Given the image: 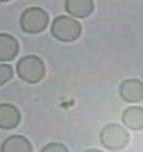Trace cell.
Segmentation results:
<instances>
[{
  "label": "cell",
  "mask_w": 143,
  "mask_h": 152,
  "mask_svg": "<svg viewBox=\"0 0 143 152\" xmlns=\"http://www.w3.org/2000/svg\"><path fill=\"white\" fill-rule=\"evenodd\" d=\"M16 70L19 78L27 83H38L44 78L46 68L44 62L36 56H27L17 62Z\"/></svg>",
  "instance_id": "cell-1"
},
{
  "label": "cell",
  "mask_w": 143,
  "mask_h": 152,
  "mask_svg": "<svg viewBox=\"0 0 143 152\" xmlns=\"http://www.w3.org/2000/svg\"><path fill=\"white\" fill-rule=\"evenodd\" d=\"M81 25L69 16H58L51 25V34L58 41L71 43L81 35Z\"/></svg>",
  "instance_id": "cell-2"
},
{
  "label": "cell",
  "mask_w": 143,
  "mask_h": 152,
  "mask_svg": "<svg viewBox=\"0 0 143 152\" xmlns=\"http://www.w3.org/2000/svg\"><path fill=\"white\" fill-rule=\"evenodd\" d=\"M100 140L106 149L116 151L124 149L129 142V133L119 124H110L102 128Z\"/></svg>",
  "instance_id": "cell-3"
},
{
  "label": "cell",
  "mask_w": 143,
  "mask_h": 152,
  "mask_svg": "<svg viewBox=\"0 0 143 152\" xmlns=\"http://www.w3.org/2000/svg\"><path fill=\"white\" fill-rule=\"evenodd\" d=\"M49 16L43 9L32 7L24 11L21 16V28L29 34H38L47 28Z\"/></svg>",
  "instance_id": "cell-4"
},
{
  "label": "cell",
  "mask_w": 143,
  "mask_h": 152,
  "mask_svg": "<svg viewBox=\"0 0 143 152\" xmlns=\"http://www.w3.org/2000/svg\"><path fill=\"white\" fill-rule=\"evenodd\" d=\"M121 98L129 103L143 100V82L139 79H127L123 81L119 88Z\"/></svg>",
  "instance_id": "cell-5"
},
{
  "label": "cell",
  "mask_w": 143,
  "mask_h": 152,
  "mask_svg": "<svg viewBox=\"0 0 143 152\" xmlns=\"http://www.w3.org/2000/svg\"><path fill=\"white\" fill-rule=\"evenodd\" d=\"M21 112L13 104H0V128L4 130L14 129L21 121Z\"/></svg>",
  "instance_id": "cell-6"
},
{
  "label": "cell",
  "mask_w": 143,
  "mask_h": 152,
  "mask_svg": "<svg viewBox=\"0 0 143 152\" xmlns=\"http://www.w3.org/2000/svg\"><path fill=\"white\" fill-rule=\"evenodd\" d=\"M18 54V42L14 36L0 33V61H12Z\"/></svg>",
  "instance_id": "cell-7"
},
{
  "label": "cell",
  "mask_w": 143,
  "mask_h": 152,
  "mask_svg": "<svg viewBox=\"0 0 143 152\" xmlns=\"http://www.w3.org/2000/svg\"><path fill=\"white\" fill-rule=\"evenodd\" d=\"M65 10L69 15L77 18H86L93 12L94 3L91 0H67Z\"/></svg>",
  "instance_id": "cell-8"
},
{
  "label": "cell",
  "mask_w": 143,
  "mask_h": 152,
  "mask_svg": "<svg viewBox=\"0 0 143 152\" xmlns=\"http://www.w3.org/2000/svg\"><path fill=\"white\" fill-rule=\"evenodd\" d=\"M122 121L125 127L133 131L143 130V109L140 107H130L122 114Z\"/></svg>",
  "instance_id": "cell-9"
},
{
  "label": "cell",
  "mask_w": 143,
  "mask_h": 152,
  "mask_svg": "<svg viewBox=\"0 0 143 152\" xmlns=\"http://www.w3.org/2000/svg\"><path fill=\"white\" fill-rule=\"evenodd\" d=\"M1 152H32V146L23 135H12L1 145Z\"/></svg>",
  "instance_id": "cell-10"
},
{
  "label": "cell",
  "mask_w": 143,
  "mask_h": 152,
  "mask_svg": "<svg viewBox=\"0 0 143 152\" xmlns=\"http://www.w3.org/2000/svg\"><path fill=\"white\" fill-rule=\"evenodd\" d=\"M13 78L12 66L8 64H0V86L8 83Z\"/></svg>",
  "instance_id": "cell-11"
},
{
  "label": "cell",
  "mask_w": 143,
  "mask_h": 152,
  "mask_svg": "<svg viewBox=\"0 0 143 152\" xmlns=\"http://www.w3.org/2000/svg\"><path fill=\"white\" fill-rule=\"evenodd\" d=\"M41 152H69V151L63 144H60V142H50V144L46 145L41 150Z\"/></svg>",
  "instance_id": "cell-12"
},
{
  "label": "cell",
  "mask_w": 143,
  "mask_h": 152,
  "mask_svg": "<svg viewBox=\"0 0 143 152\" xmlns=\"http://www.w3.org/2000/svg\"><path fill=\"white\" fill-rule=\"evenodd\" d=\"M84 152H102V150H98V149H90V150H87V151Z\"/></svg>",
  "instance_id": "cell-13"
}]
</instances>
